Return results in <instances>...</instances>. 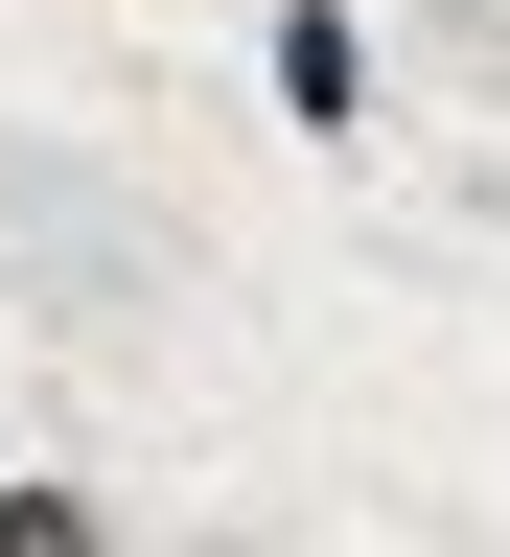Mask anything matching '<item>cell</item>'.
<instances>
[{"label": "cell", "instance_id": "cell-1", "mask_svg": "<svg viewBox=\"0 0 510 557\" xmlns=\"http://www.w3.org/2000/svg\"><path fill=\"white\" fill-rule=\"evenodd\" d=\"M256 94L302 139H372V24H348V0H256Z\"/></svg>", "mask_w": 510, "mask_h": 557}, {"label": "cell", "instance_id": "cell-2", "mask_svg": "<svg viewBox=\"0 0 510 557\" xmlns=\"http://www.w3.org/2000/svg\"><path fill=\"white\" fill-rule=\"evenodd\" d=\"M0 557H116V511H94L70 465H0Z\"/></svg>", "mask_w": 510, "mask_h": 557}]
</instances>
